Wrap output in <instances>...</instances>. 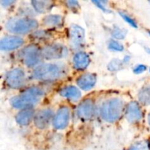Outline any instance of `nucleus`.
<instances>
[{
  "label": "nucleus",
  "instance_id": "1",
  "mask_svg": "<svg viewBox=\"0 0 150 150\" xmlns=\"http://www.w3.org/2000/svg\"><path fill=\"white\" fill-rule=\"evenodd\" d=\"M42 95L43 92L42 89L38 87H32L27 89L21 95L12 98L10 103L16 108L29 109L40 100Z\"/></svg>",
  "mask_w": 150,
  "mask_h": 150
},
{
  "label": "nucleus",
  "instance_id": "2",
  "mask_svg": "<svg viewBox=\"0 0 150 150\" xmlns=\"http://www.w3.org/2000/svg\"><path fill=\"white\" fill-rule=\"evenodd\" d=\"M124 111V102L119 98H113L103 103L101 107L102 118L107 122H114L121 117Z\"/></svg>",
  "mask_w": 150,
  "mask_h": 150
},
{
  "label": "nucleus",
  "instance_id": "3",
  "mask_svg": "<svg viewBox=\"0 0 150 150\" xmlns=\"http://www.w3.org/2000/svg\"><path fill=\"white\" fill-rule=\"evenodd\" d=\"M64 73V68L61 66L56 64H43L35 68L32 77L36 80L50 81L62 77Z\"/></svg>",
  "mask_w": 150,
  "mask_h": 150
},
{
  "label": "nucleus",
  "instance_id": "4",
  "mask_svg": "<svg viewBox=\"0 0 150 150\" xmlns=\"http://www.w3.org/2000/svg\"><path fill=\"white\" fill-rule=\"evenodd\" d=\"M38 23L32 18H12L6 23V28L10 32L16 34H26L38 28Z\"/></svg>",
  "mask_w": 150,
  "mask_h": 150
},
{
  "label": "nucleus",
  "instance_id": "5",
  "mask_svg": "<svg viewBox=\"0 0 150 150\" xmlns=\"http://www.w3.org/2000/svg\"><path fill=\"white\" fill-rule=\"evenodd\" d=\"M20 57L26 66L33 67L40 61L42 57V50L35 45H28L21 51Z\"/></svg>",
  "mask_w": 150,
  "mask_h": 150
},
{
  "label": "nucleus",
  "instance_id": "6",
  "mask_svg": "<svg viewBox=\"0 0 150 150\" xmlns=\"http://www.w3.org/2000/svg\"><path fill=\"white\" fill-rule=\"evenodd\" d=\"M26 80L24 71L21 68L10 70L6 76V83L10 87L18 89L23 86Z\"/></svg>",
  "mask_w": 150,
  "mask_h": 150
},
{
  "label": "nucleus",
  "instance_id": "7",
  "mask_svg": "<svg viewBox=\"0 0 150 150\" xmlns=\"http://www.w3.org/2000/svg\"><path fill=\"white\" fill-rule=\"evenodd\" d=\"M67 49L59 44H52L45 46L42 50V57L46 59H57L67 54Z\"/></svg>",
  "mask_w": 150,
  "mask_h": 150
},
{
  "label": "nucleus",
  "instance_id": "8",
  "mask_svg": "<svg viewBox=\"0 0 150 150\" xmlns=\"http://www.w3.org/2000/svg\"><path fill=\"white\" fill-rule=\"evenodd\" d=\"M95 113V104L91 99L82 101L78 108V115L83 120H89L92 118Z\"/></svg>",
  "mask_w": 150,
  "mask_h": 150
},
{
  "label": "nucleus",
  "instance_id": "9",
  "mask_svg": "<svg viewBox=\"0 0 150 150\" xmlns=\"http://www.w3.org/2000/svg\"><path fill=\"white\" fill-rule=\"evenodd\" d=\"M70 120V110L67 107L63 106L57 111L53 121L54 127L57 130H62L67 127Z\"/></svg>",
  "mask_w": 150,
  "mask_h": 150
},
{
  "label": "nucleus",
  "instance_id": "10",
  "mask_svg": "<svg viewBox=\"0 0 150 150\" xmlns=\"http://www.w3.org/2000/svg\"><path fill=\"white\" fill-rule=\"evenodd\" d=\"M52 115V111L49 108L40 110L35 115V125L39 129H45L49 125Z\"/></svg>",
  "mask_w": 150,
  "mask_h": 150
},
{
  "label": "nucleus",
  "instance_id": "11",
  "mask_svg": "<svg viewBox=\"0 0 150 150\" xmlns=\"http://www.w3.org/2000/svg\"><path fill=\"white\" fill-rule=\"evenodd\" d=\"M126 118L130 123H136L142 118V111L138 103L133 101L127 105L125 112Z\"/></svg>",
  "mask_w": 150,
  "mask_h": 150
},
{
  "label": "nucleus",
  "instance_id": "12",
  "mask_svg": "<svg viewBox=\"0 0 150 150\" xmlns=\"http://www.w3.org/2000/svg\"><path fill=\"white\" fill-rule=\"evenodd\" d=\"M23 40L18 36H7L3 38L0 42V47L4 51H10L19 48L23 44Z\"/></svg>",
  "mask_w": 150,
  "mask_h": 150
},
{
  "label": "nucleus",
  "instance_id": "13",
  "mask_svg": "<svg viewBox=\"0 0 150 150\" xmlns=\"http://www.w3.org/2000/svg\"><path fill=\"white\" fill-rule=\"evenodd\" d=\"M77 84L83 90L90 89L96 83V76L92 73H85L81 75L76 81Z\"/></svg>",
  "mask_w": 150,
  "mask_h": 150
},
{
  "label": "nucleus",
  "instance_id": "14",
  "mask_svg": "<svg viewBox=\"0 0 150 150\" xmlns=\"http://www.w3.org/2000/svg\"><path fill=\"white\" fill-rule=\"evenodd\" d=\"M70 40L76 46H79L84 40V31L78 25H72L70 29Z\"/></svg>",
  "mask_w": 150,
  "mask_h": 150
},
{
  "label": "nucleus",
  "instance_id": "15",
  "mask_svg": "<svg viewBox=\"0 0 150 150\" xmlns=\"http://www.w3.org/2000/svg\"><path fill=\"white\" fill-rule=\"evenodd\" d=\"M35 118V113L32 109H23L16 115V122L21 125H27L32 119Z\"/></svg>",
  "mask_w": 150,
  "mask_h": 150
},
{
  "label": "nucleus",
  "instance_id": "16",
  "mask_svg": "<svg viewBox=\"0 0 150 150\" xmlns=\"http://www.w3.org/2000/svg\"><path fill=\"white\" fill-rule=\"evenodd\" d=\"M89 63V56L83 52L78 53L73 58V65L77 70H83Z\"/></svg>",
  "mask_w": 150,
  "mask_h": 150
},
{
  "label": "nucleus",
  "instance_id": "17",
  "mask_svg": "<svg viewBox=\"0 0 150 150\" xmlns=\"http://www.w3.org/2000/svg\"><path fill=\"white\" fill-rule=\"evenodd\" d=\"M60 95L70 100H78L81 98V92L78 88L73 86H68L64 87L60 91Z\"/></svg>",
  "mask_w": 150,
  "mask_h": 150
},
{
  "label": "nucleus",
  "instance_id": "18",
  "mask_svg": "<svg viewBox=\"0 0 150 150\" xmlns=\"http://www.w3.org/2000/svg\"><path fill=\"white\" fill-rule=\"evenodd\" d=\"M63 19L62 17L57 15H50L46 16L43 18L42 23L45 26L48 27H54V26H58L62 24Z\"/></svg>",
  "mask_w": 150,
  "mask_h": 150
},
{
  "label": "nucleus",
  "instance_id": "19",
  "mask_svg": "<svg viewBox=\"0 0 150 150\" xmlns=\"http://www.w3.org/2000/svg\"><path fill=\"white\" fill-rule=\"evenodd\" d=\"M32 4L37 12L43 13L50 10L53 3L50 1H33Z\"/></svg>",
  "mask_w": 150,
  "mask_h": 150
},
{
  "label": "nucleus",
  "instance_id": "20",
  "mask_svg": "<svg viewBox=\"0 0 150 150\" xmlns=\"http://www.w3.org/2000/svg\"><path fill=\"white\" fill-rule=\"evenodd\" d=\"M139 100L144 105H150V86L142 88L139 93Z\"/></svg>",
  "mask_w": 150,
  "mask_h": 150
},
{
  "label": "nucleus",
  "instance_id": "21",
  "mask_svg": "<svg viewBox=\"0 0 150 150\" xmlns=\"http://www.w3.org/2000/svg\"><path fill=\"white\" fill-rule=\"evenodd\" d=\"M108 47H109L111 49L117 51H122L124 49V46H123L120 42H119L118 41L116 40L110 41L109 44H108Z\"/></svg>",
  "mask_w": 150,
  "mask_h": 150
},
{
  "label": "nucleus",
  "instance_id": "22",
  "mask_svg": "<svg viewBox=\"0 0 150 150\" xmlns=\"http://www.w3.org/2000/svg\"><path fill=\"white\" fill-rule=\"evenodd\" d=\"M129 150H149V145L146 142H138L133 145Z\"/></svg>",
  "mask_w": 150,
  "mask_h": 150
},
{
  "label": "nucleus",
  "instance_id": "23",
  "mask_svg": "<svg viewBox=\"0 0 150 150\" xmlns=\"http://www.w3.org/2000/svg\"><path fill=\"white\" fill-rule=\"evenodd\" d=\"M113 36L117 39H123L125 37L126 32L122 29H119V28H116L113 30L112 32Z\"/></svg>",
  "mask_w": 150,
  "mask_h": 150
},
{
  "label": "nucleus",
  "instance_id": "24",
  "mask_svg": "<svg viewBox=\"0 0 150 150\" xmlns=\"http://www.w3.org/2000/svg\"><path fill=\"white\" fill-rule=\"evenodd\" d=\"M122 63L121 61L119 59H114L113 61L111 62V63L108 65V68L109 70L115 71V70H118L121 68Z\"/></svg>",
  "mask_w": 150,
  "mask_h": 150
},
{
  "label": "nucleus",
  "instance_id": "25",
  "mask_svg": "<svg viewBox=\"0 0 150 150\" xmlns=\"http://www.w3.org/2000/svg\"><path fill=\"white\" fill-rule=\"evenodd\" d=\"M120 14H121V16H122L123 18L125 19V20L127 22H128L129 23H130L131 26H133V27H137V25H136V21H135L134 20H133L132 18H130V16H127V14H125V13H120Z\"/></svg>",
  "mask_w": 150,
  "mask_h": 150
},
{
  "label": "nucleus",
  "instance_id": "26",
  "mask_svg": "<svg viewBox=\"0 0 150 150\" xmlns=\"http://www.w3.org/2000/svg\"><path fill=\"white\" fill-rule=\"evenodd\" d=\"M146 69V67L144 64H139L138 65L136 68H134V73H141L142 72L145 71Z\"/></svg>",
  "mask_w": 150,
  "mask_h": 150
},
{
  "label": "nucleus",
  "instance_id": "27",
  "mask_svg": "<svg viewBox=\"0 0 150 150\" xmlns=\"http://www.w3.org/2000/svg\"><path fill=\"white\" fill-rule=\"evenodd\" d=\"M67 4L68 6L71 7H78V2L77 1H67Z\"/></svg>",
  "mask_w": 150,
  "mask_h": 150
},
{
  "label": "nucleus",
  "instance_id": "28",
  "mask_svg": "<svg viewBox=\"0 0 150 150\" xmlns=\"http://www.w3.org/2000/svg\"><path fill=\"white\" fill-rule=\"evenodd\" d=\"M148 122H149V125H150V114L148 116Z\"/></svg>",
  "mask_w": 150,
  "mask_h": 150
},
{
  "label": "nucleus",
  "instance_id": "29",
  "mask_svg": "<svg viewBox=\"0 0 150 150\" xmlns=\"http://www.w3.org/2000/svg\"><path fill=\"white\" fill-rule=\"evenodd\" d=\"M149 35H150V31H149Z\"/></svg>",
  "mask_w": 150,
  "mask_h": 150
}]
</instances>
